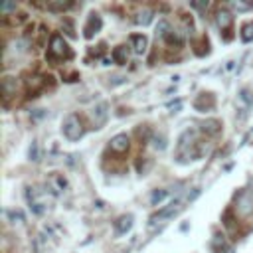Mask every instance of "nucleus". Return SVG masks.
Masks as SVG:
<instances>
[{
    "instance_id": "5",
    "label": "nucleus",
    "mask_w": 253,
    "mask_h": 253,
    "mask_svg": "<svg viewBox=\"0 0 253 253\" xmlns=\"http://www.w3.org/2000/svg\"><path fill=\"white\" fill-rule=\"evenodd\" d=\"M129 137L125 135V133H121V135H115L111 140H109V146H111V150H115V153H127L129 150Z\"/></svg>"
},
{
    "instance_id": "4",
    "label": "nucleus",
    "mask_w": 253,
    "mask_h": 253,
    "mask_svg": "<svg viewBox=\"0 0 253 253\" xmlns=\"http://www.w3.org/2000/svg\"><path fill=\"white\" fill-rule=\"evenodd\" d=\"M180 204H182V202H180V198H176L174 202H170V204H168L164 210H161L159 214H155L153 218H150V228H155L159 222H162V220H168V218H172L176 212H180V208H182Z\"/></svg>"
},
{
    "instance_id": "16",
    "label": "nucleus",
    "mask_w": 253,
    "mask_h": 253,
    "mask_svg": "<svg viewBox=\"0 0 253 253\" xmlns=\"http://www.w3.org/2000/svg\"><path fill=\"white\" fill-rule=\"evenodd\" d=\"M150 22H153V12H150V10H142L135 18V24H138V26H148Z\"/></svg>"
},
{
    "instance_id": "2",
    "label": "nucleus",
    "mask_w": 253,
    "mask_h": 253,
    "mask_svg": "<svg viewBox=\"0 0 253 253\" xmlns=\"http://www.w3.org/2000/svg\"><path fill=\"white\" fill-rule=\"evenodd\" d=\"M49 58H71V49L60 34H54L49 40Z\"/></svg>"
},
{
    "instance_id": "7",
    "label": "nucleus",
    "mask_w": 253,
    "mask_h": 253,
    "mask_svg": "<svg viewBox=\"0 0 253 253\" xmlns=\"http://www.w3.org/2000/svg\"><path fill=\"white\" fill-rule=\"evenodd\" d=\"M101 26H103V22H101V18H99L97 14H91V16H89V22H87V26L83 28V32H85V38H87V40H91V38H93V34H97V32L101 30Z\"/></svg>"
},
{
    "instance_id": "24",
    "label": "nucleus",
    "mask_w": 253,
    "mask_h": 253,
    "mask_svg": "<svg viewBox=\"0 0 253 253\" xmlns=\"http://www.w3.org/2000/svg\"><path fill=\"white\" fill-rule=\"evenodd\" d=\"M14 8H16V4H14V2H2V4H0V10H2V12L14 10Z\"/></svg>"
},
{
    "instance_id": "11",
    "label": "nucleus",
    "mask_w": 253,
    "mask_h": 253,
    "mask_svg": "<svg viewBox=\"0 0 253 253\" xmlns=\"http://www.w3.org/2000/svg\"><path fill=\"white\" fill-rule=\"evenodd\" d=\"M131 42H133V49H135L137 54H144V52H146V44H148L146 36L135 34V36H131Z\"/></svg>"
},
{
    "instance_id": "22",
    "label": "nucleus",
    "mask_w": 253,
    "mask_h": 253,
    "mask_svg": "<svg viewBox=\"0 0 253 253\" xmlns=\"http://www.w3.org/2000/svg\"><path fill=\"white\" fill-rule=\"evenodd\" d=\"M28 157H30V161H40V148H38V142L34 140L32 144H30V148H28Z\"/></svg>"
},
{
    "instance_id": "15",
    "label": "nucleus",
    "mask_w": 253,
    "mask_h": 253,
    "mask_svg": "<svg viewBox=\"0 0 253 253\" xmlns=\"http://www.w3.org/2000/svg\"><path fill=\"white\" fill-rule=\"evenodd\" d=\"M113 60H115L117 64H127V60H129V52H127V47H125V46L115 47V52H113Z\"/></svg>"
},
{
    "instance_id": "8",
    "label": "nucleus",
    "mask_w": 253,
    "mask_h": 253,
    "mask_svg": "<svg viewBox=\"0 0 253 253\" xmlns=\"http://www.w3.org/2000/svg\"><path fill=\"white\" fill-rule=\"evenodd\" d=\"M231 22H233V14H231L230 10H226V8L218 10V14H216V24H218L220 30H230Z\"/></svg>"
},
{
    "instance_id": "25",
    "label": "nucleus",
    "mask_w": 253,
    "mask_h": 253,
    "mask_svg": "<svg viewBox=\"0 0 253 253\" xmlns=\"http://www.w3.org/2000/svg\"><path fill=\"white\" fill-rule=\"evenodd\" d=\"M190 6H192V8L202 10V8H206V6H208V2H190Z\"/></svg>"
},
{
    "instance_id": "23",
    "label": "nucleus",
    "mask_w": 253,
    "mask_h": 253,
    "mask_svg": "<svg viewBox=\"0 0 253 253\" xmlns=\"http://www.w3.org/2000/svg\"><path fill=\"white\" fill-rule=\"evenodd\" d=\"M8 216H10V220H12L14 224H18V222H24V214H22L20 210H12V212H8Z\"/></svg>"
},
{
    "instance_id": "20",
    "label": "nucleus",
    "mask_w": 253,
    "mask_h": 253,
    "mask_svg": "<svg viewBox=\"0 0 253 253\" xmlns=\"http://www.w3.org/2000/svg\"><path fill=\"white\" fill-rule=\"evenodd\" d=\"M231 8L237 10V12H247L253 8V2H241V0H233L231 2Z\"/></svg>"
},
{
    "instance_id": "21",
    "label": "nucleus",
    "mask_w": 253,
    "mask_h": 253,
    "mask_svg": "<svg viewBox=\"0 0 253 253\" xmlns=\"http://www.w3.org/2000/svg\"><path fill=\"white\" fill-rule=\"evenodd\" d=\"M153 146L157 150H164L166 148V137L164 135H155L153 137Z\"/></svg>"
},
{
    "instance_id": "18",
    "label": "nucleus",
    "mask_w": 253,
    "mask_h": 253,
    "mask_svg": "<svg viewBox=\"0 0 253 253\" xmlns=\"http://www.w3.org/2000/svg\"><path fill=\"white\" fill-rule=\"evenodd\" d=\"M170 32H172V30H170V24H168L166 20H161L159 26H157V38H168Z\"/></svg>"
},
{
    "instance_id": "1",
    "label": "nucleus",
    "mask_w": 253,
    "mask_h": 253,
    "mask_svg": "<svg viewBox=\"0 0 253 253\" xmlns=\"http://www.w3.org/2000/svg\"><path fill=\"white\" fill-rule=\"evenodd\" d=\"M62 131H64V135H66V138L68 140H71V142H75V140H79L81 137H83V125H81V119L77 117V115H68L66 119H64V125H62Z\"/></svg>"
},
{
    "instance_id": "17",
    "label": "nucleus",
    "mask_w": 253,
    "mask_h": 253,
    "mask_svg": "<svg viewBox=\"0 0 253 253\" xmlns=\"http://www.w3.org/2000/svg\"><path fill=\"white\" fill-rule=\"evenodd\" d=\"M164 198H168V190H155L153 196H150V204H153V206H159Z\"/></svg>"
},
{
    "instance_id": "14",
    "label": "nucleus",
    "mask_w": 253,
    "mask_h": 253,
    "mask_svg": "<svg viewBox=\"0 0 253 253\" xmlns=\"http://www.w3.org/2000/svg\"><path fill=\"white\" fill-rule=\"evenodd\" d=\"M71 6V2H64V0H49L47 2V10L49 12H64Z\"/></svg>"
},
{
    "instance_id": "19",
    "label": "nucleus",
    "mask_w": 253,
    "mask_h": 253,
    "mask_svg": "<svg viewBox=\"0 0 253 253\" xmlns=\"http://www.w3.org/2000/svg\"><path fill=\"white\" fill-rule=\"evenodd\" d=\"M241 40L243 42H253V22L243 24V28H241Z\"/></svg>"
},
{
    "instance_id": "9",
    "label": "nucleus",
    "mask_w": 253,
    "mask_h": 253,
    "mask_svg": "<svg viewBox=\"0 0 253 253\" xmlns=\"http://www.w3.org/2000/svg\"><path fill=\"white\" fill-rule=\"evenodd\" d=\"M133 216L131 214H125V216H121L117 222H115V231L119 233V235H123V233H127L131 228H133Z\"/></svg>"
},
{
    "instance_id": "6",
    "label": "nucleus",
    "mask_w": 253,
    "mask_h": 253,
    "mask_svg": "<svg viewBox=\"0 0 253 253\" xmlns=\"http://www.w3.org/2000/svg\"><path fill=\"white\" fill-rule=\"evenodd\" d=\"M237 210H239L243 216H247V214H251V212H253V194H249V192H243V194L239 196V202H237Z\"/></svg>"
},
{
    "instance_id": "26",
    "label": "nucleus",
    "mask_w": 253,
    "mask_h": 253,
    "mask_svg": "<svg viewBox=\"0 0 253 253\" xmlns=\"http://www.w3.org/2000/svg\"><path fill=\"white\" fill-rule=\"evenodd\" d=\"M220 253H222V251H220ZM224 253H233V249H231V247H226V249H224Z\"/></svg>"
},
{
    "instance_id": "10",
    "label": "nucleus",
    "mask_w": 253,
    "mask_h": 253,
    "mask_svg": "<svg viewBox=\"0 0 253 253\" xmlns=\"http://www.w3.org/2000/svg\"><path fill=\"white\" fill-rule=\"evenodd\" d=\"M194 107L198 109V111H206V109H214V97L212 95H200L198 99H196V103H194Z\"/></svg>"
},
{
    "instance_id": "12",
    "label": "nucleus",
    "mask_w": 253,
    "mask_h": 253,
    "mask_svg": "<svg viewBox=\"0 0 253 253\" xmlns=\"http://www.w3.org/2000/svg\"><path fill=\"white\" fill-rule=\"evenodd\" d=\"M202 131L208 133V135H212V137H216V135H220V131H222V123L216 121V119L204 121V123H202Z\"/></svg>"
},
{
    "instance_id": "13",
    "label": "nucleus",
    "mask_w": 253,
    "mask_h": 253,
    "mask_svg": "<svg viewBox=\"0 0 253 253\" xmlns=\"http://www.w3.org/2000/svg\"><path fill=\"white\" fill-rule=\"evenodd\" d=\"M0 87H2V93H4V97H10V95H14V93H16V87H18V83H16V77H4V79H2V83H0Z\"/></svg>"
},
{
    "instance_id": "3",
    "label": "nucleus",
    "mask_w": 253,
    "mask_h": 253,
    "mask_svg": "<svg viewBox=\"0 0 253 253\" xmlns=\"http://www.w3.org/2000/svg\"><path fill=\"white\" fill-rule=\"evenodd\" d=\"M109 119V103L107 101H101V103H97L93 109H91V121L95 125V129H101Z\"/></svg>"
}]
</instances>
